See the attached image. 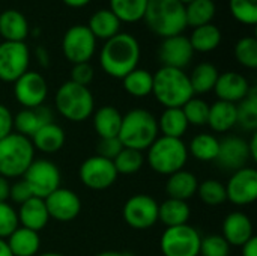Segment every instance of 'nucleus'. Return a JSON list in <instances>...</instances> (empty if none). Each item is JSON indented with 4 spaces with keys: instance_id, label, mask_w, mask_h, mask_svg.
Returning a JSON list of instances; mask_svg holds the SVG:
<instances>
[{
    "instance_id": "obj_47",
    "label": "nucleus",
    "mask_w": 257,
    "mask_h": 256,
    "mask_svg": "<svg viewBox=\"0 0 257 256\" xmlns=\"http://www.w3.org/2000/svg\"><path fill=\"white\" fill-rule=\"evenodd\" d=\"M93 77H95V71H93V66L89 62L72 65V69H71V81L87 88L92 83Z\"/></svg>"
},
{
    "instance_id": "obj_16",
    "label": "nucleus",
    "mask_w": 257,
    "mask_h": 256,
    "mask_svg": "<svg viewBox=\"0 0 257 256\" xmlns=\"http://www.w3.org/2000/svg\"><path fill=\"white\" fill-rule=\"evenodd\" d=\"M194 50L190 44L188 36L184 33L163 38V42L158 48V59L163 66L184 69L193 60Z\"/></svg>"
},
{
    "instance_id": "obj_41",
    "label": "nucleus",
    "mask_w": 257,
    "mask_h": 256,
    "mask_svg": "<svg viewBox=\"0 0 257 256\" xmlns=\"http://www.w3.org/2000/svg\"><path fill=\"white\" fill-rule=\"evenodd\" d=\"M182 112L185 115V119L188 125L194 127H202L208 124V116H209V104L202 100V98H191L187 101L182 107Z\"/></svg>"
},
{
    "instance_id": "obj_25",
    "label": "nucleus",
    "mask_w": 257,
    "mask_h": 256,
    "mask_svg": "<svg viewBox=\"0 0 257 256\" xmlns=\"http://www.w3.org/2000/svg\"><path fill=\"white\" fill-rule=\"evenodd\" d=\"M6 243L14 256H38L41 249L39 232L18 226L8 238Z\"/></svg>"
},
{
    "instance_id": "obj_10",
    "label": "nucleus",
    "mask_w": 257,
    "mask_h": 256,
    "mask_svg": "<svg viewBox=\"0 0 257 256\" xmlns=\"http://www.w3.org/2000/svg\"><path fill=\"white\" fill-rule=\"evenodd\" d=\"M35 198L45 199L60 187L62 175L59 167L50 160H33L21 177Z\"/></svg>"
},
{
    "instance_id": "obj_24",
    "label": "nucleus",
    "mask_w": 257,
    "mask_h": 256,
    "mask_svg": "<svg viewBox=\"0 0 257 256\" xmlns=\"http://www.w3.org/2000/svg\"><path fill=\"white\" fill-rule=\"evenodd\" d=\"M65 140H66L65 130L54 122H50V124L41 127L30 137L33 148L44 154H54V152L60 151L65 145Z\"/></svg>"
},
{
    "instance_id": "obj_15",
    "label": "nucleus",
    "mask_w": 257,
    "mask_h": 256,
    "mask_svg": "<svg viewBox=\"0 0 257 256\" xmlns=\"http://www.w3.org/2000/svg\"><path fill=\"white\" fill-rule=\"evenodd\" d=\"M226 196L235 205H250L257 199V170L245 166L235 170L226 184Z\"/></svg>"
},
{
    "instance_id": "obj_52",
    "label": "nucleus",
    "mask_w": 257,
    "mask_h": 256,
    "mask_svg": "<svg viewBox=\"0 0 257 256\" xmlns=\"http://www.w3.org/2000/svg\"><path fill=\"white\" fill-rule=\"evenodd\" d=\"M9 189H11L9 180L5 178V177H0V202H8V199H9Z\"/></svg>"
},
{
    "instance_id": "obj_40",
    "label": "nucleus",
    "mask_w": 257,
    "mask_h": 256,
    "mask_svg": "<svg viewBox=\"0 0 257 256\" xmlns=\"http://www.w3.org/2000/svg\"><path fill=\"white\" fill-rule=\"evenodd\" d=\"M197 195L203 204L211 205V207L221 205L227 201L226 186L221 184L218 180H205L203 183H199Z\"/></svg>"
},
{
    "instance_id": "obj_46",
    "label": "nucleus",
    "mask_w": 257,
    "mask_h": 256,
    "mask_svg": "<svg viewBox=\"0 0 257 256\" xmlns=\"http://www.w3.org/2000/svg\"><path fill=\"white\" fill-rule=\"evenodd\" d=\"M123 149V145L120 143L119 137H105L99 139L96 143V155L107 158V160H114L117 154Z\"/></svg>"
},
{
    "instance_id": "obj_8",
    "label": "nucleus",
    "mask_w": 257,
    "mask_h": 256,
    "mask_svg": "<svg viewBox=\"0 0 257 256\" xmlns=\"http://www.w3.org/2000/svg\"><path fill=\"white\" fill-rule=\"evenodd\" d=\"M202 235L193 226L181 225L167 228L161 235V252L164 256H199Z\"/></svg>"
},
{
    "instance_id": "obj_1",
    "label": "nucleus",
    "mask_w": 257,
    "mask_h": 256,
    "mask_svg": "<svg viewBox=\"0 0 257 256\" xmlns=\"http://www.w3.org/2000/svg\"><path fill=\"white\" fill-rule=\"evenodd\" d=\"M142 50L136 36L119 32L107 39L101 48L99 63L105 74L114 78H123L133 69L139 68Z\"/></svg>"
},
{
    "instance_id": "obj_17",
    "label": "nucleus",
    "mask_w": 257,
    "mask_h": 256,
    "mask_svg": "<svg viewBox=\"0 0 257 256\" xmlns=\"http://www.w3.org/2000/svg\"><path fill=\"white\" fill-rule=\"evenodd\" d=\"M44 202H45L50 219L60 222V223L72 222L74 219H77V216L81 211L80 198L77 196L75 192L69 189L59 187L51 195H48L44 199Z\"/></svg>"
},
{
    "instance_id": "obj_58",
    "label": "nucleus",
    "mask_w": 257,
    "mask_h": 256,
    "mask_svg": "<svg viewBox=\"0 0 257 256\" xmlns=\"http://www.w3.org/2000/svg\"><path fill=\"white\" fill-rule=\"evenodd\" d=\"M179 2H181V3H184V5H187V3H190L191 0H179Z\"/></svg>"
},
{
    "instance_id": "obj_42",
    "label": "nucleus",
    "mask_w": 257,
    "mask_h": 256,
    "mask_svg": "<svg viewBox=\"0 0 257 256\" xmlns=\"http://www.w3.org/2000/svg\"><path fill=\"white\" fill-rule=\"evenodd\" d=\"M232 17L244 26L257 24V0H229Z\"/></svg>"
},
{
    "instance_id": "obj_56",
    "label": "nucleus",
    "mask_w": 257,
    "mask_h": 256,
    "mask_svg": "<svg viewBox=\"0 0 257 256\" xmlns=\"http://www.w3.org/2000/svg\"><path fill=\"white\" fill-rule=\"evenodd\" d=\"M95 256H133L131 253H126V252H116V250H107V252H101Z\"/></svg>"
},
{
    "instance_id": "obj_34",
    "label": "nucleus",
    "mask_w": 257,
    "mask_h": 256,
    "mask_svg": "<svg viewBox=\"0 0 257 256\" xmlns=\"http://www.w3.org/2000/svg\"><path fill=\"white\" fill-rule=\"evenodd\" d=\"M218 75H220V72H218L217 66L211 62H202L197 66H194L193 72L188 75L194 95L196 94L203 95V94L214 91Z\"/></svg>"
},
{
    "instance_id": "obj_39",
    "label": "nucleus",
    "mask_w": 257,
    "mask_h": 256,
    "mask_svg": "<svg viewBox=\"0 0 257 256\" xmlns=\"http://www.w3.org/2000/svg\"><path fill=\"white\" fill-rule=\"evenodd\" d=\"M143 163H145L143 154L131 148H123L113 160L117 175H134L143 167Z\"/></svg>"
},
{
    "instance_id": "obj_20",
    "label": "nucleus",
    "mask_w": 257,
    "mask_h": 256,
    "mask_svg": "<svg viewBox=\"0 0 257 256\" xmlns=\"http://www.w3.org/2000/svg\"><path fill=\"white\" fill-rule=\"evenodd\" d=\"M221 237L229 243V246L242 247L251 237H254L251 219L241 211H233L227 214L223 222Z\"/></svg>"
},
{
    "instance_id": "obj_30",
    "label": "nucleus",
    "mask_w": 257,
    "mask_h": 256,
    "mask_svg": "<svg viewBox=\"0 0 257 256\" xmlns=\"http://www.w3.org/2000/svg\"><path fill=\"white\" fill-rule=\"evenodd\" d=\"M120 24L122 23L110 9H99L92 14L89 24L86 26L89 27V30L93 33L96 39L107 41L120 32Z\"/></svg>"
},
{
    "instance_id": "obj_31",
    "label": "nucleus",
    "mask_w": 257,
    "mask_h": 256,
    "mask_svg": "<svg viewBox=\"0 0 257 256\" xmlns=\"http://www.w3.org/2000/svg\"><path fill=\"white\" fill-rule=\"evenodd\" d=\"M221 30L214 23L194 27L188 36L194 53H211L221 44Z\"/></svg>"
},
{
    "instance_id": "obj_26",
    "label": "nucleus",
    "mask_w": 257,
    "mask_h": 256,
    "mask_svg": "<svg viewBox=\"0 0 257 256\" xmlns=\"http://www.w3.org/2000/svg\"><path fill=\"white\" fill-rule=\"evenodd\" d=\"M197 187H199L197 177L184 169L169 175V180L166 183V192L169 198L185 201V202L197 193Z\"/></svg>"
},
{
    "instance_id": "obj_5",
    "label": "nucleus",
    "mask_w": 257,
    "mask_h": 256,
    "mask_svg": "<svg viewBox=\"0 0 257 256\" xmlns=\"http://www.w3.org/2000/svg\"><path fill=\"white\" fill-rule=\"evenodd\" d=\"M35 160V148L29 137L11 133L0 140V177L21 178Z\"/></svg>"
},
{
    "instance_id": "obj_45",
    "label": "nucleus",
    "mask_w": 257,
    "mask_h": 256,
    "mask_svg": "<svg viewBox=\"0 0 257 256\" xmlns=\"http://www.w3.org/2000/svg\"><path fill=\"white\" fill-rule=\"evenodd\" d=\"M18 226L17 210L8 202H0V238L6 240Z\"/></svg>"
},
{
    "instance_id": "obj_27",
    "label": "nucleus",
    "mask_w": 257,
    "mask_h": 256,
    "mask_svg": "<svg viewBox=\"0 0 257 256\" xmlns=\"http://www.w3.org/2000/svg\"><path fill=\"white\" fill-rule=\"evenodd\" d=\"M93 128L99 139L117 137L122 125V113L113 106H102L93 113Z\"/></svg>"
},
{
    "instance_id": "obj_35",
    "label": "nucleus",
    "mask_w": 257,
    "mask_h": 256,
    "mask_svg": "<svg viewBox=\"0 0 257 256\" xmlns=\"http://www.w3.org/2000/svg\"><path fill=\"white\" fill-rule=\"evenodd\" d=\"M217 12L214 0H191L185 5V20L187 26L199 27L212 23Z\"/></svg>"
},
{
    "instance_id": "obj_53",
    "label": "nucleus",
    "mask_w": 257,
    "mask_h": 256,
    "mask_svg": "<svg viewBox=\"0 0 257 256\" xmlns=\"http://www.w3.org/2000/svg\"><path fill=\"white\" fill-rule=\"evenodd\" d=\"M248 152H250V158L253 161H257V134L253 133L251 140L248 142Z\"/></svg>"
},
{
    "instance_id": "obj_18",
    "label": "nucleus",
    "mask_w": 257,
    "mask_h": 256,
    "mask_svg": "<svg viewBox=\"0 0 257 256\" xmlns=\"http://www.w3.org/2000/svg\"><path fill=\"white\" fill-rule=\"evenodd\" d=\"M250 158L248 142L238 137L229 136L220 140V149L217 155V163L226 170H239L247 166Z\"/></svg>"
},
{
    "instance_id": "obj_51",
    "label": "nucleus",
    "mask_w": 257,
    "mask_h": 256,
    "mask_svg": "<svg viewBox=\"0 0 257 256\" xmlns=\"http://www.w3.org/2000/svg\"><path fill=\"white\" fill-rule=\"evenodd\" d=\"M242 256H257V238L251 237L242 247Z\"/></svg>"
},
{
    "instance_id": "obj_3",
    "label": "nucleus",
    "mask_w": 257,
    "mask_h": 256,
    "mask_svg": "<svg viewBox=\"0 0 257 256\" xmlns=\"http://www.w3.org/2000/svg\"><path fill=\"white\" fill-rule=\"evenodd\" d=\"M158 121L146 109H131L122 116L119 140L123 148L143 152L158 137Z\"/></svg>"
},
{
    "instance_id": "obj_55",
    "label": "nucleus",
    "mask_w": 257,
    "mask_h": 256,
    "mask_svg": "<svg viewBox=\"0 0 257 256\" xmlns=\"http://www.w3.org/2000/svg\"><path fill=\"white\" fill-rule=\"evenodd\" d=\"M0 256H14L9 246H8V243H6V240H3V238H0Z\"/></svg>"
},
{
    "instance_id": "obj_14",
    "label": "nucleus",
    "mask_w": 257,
    "mask_h": 256,
    "mask_svg": "<svg viewBox=\"0 0 257 256\" xmlns=\"http://www.w3.org/2000/svg\"><path fill=\"white\" fill-rule=\"evenodd\" d=\"M14 95L24 109H35L45 103L48 84L39 72L29 69L14 81Z\"/></svg>"
},
{
    "instance_id": "obj_48",
    "label": "nucleus",
    "mask_w": 257,
    "mask_h": 256,
    "mask_svg": "<svg viewBox=\"0 0 257 256\" xmlns=\"http://www.w3.org/2000/svg\"><path fill=\"white\" fill-rule=\"evenodd\" d=\"M32 192L29 189V186L26 184V181L21 178L18 181H15L14 184H11V189H9V199L14 202V204H24L26 201H29L32 198Z\"/></svg>"
},
{
    "instance_id": "obj_4",
    "label": "nucleus",
    "mask_w": 257,
    "mask_h": 256,
    "mask_svg": "<svg viewBox=\"0 0 257 256\" xmlns=\"http://www.w3.org/2000/svg\"><path fill=\"white\" fill-rule=\"evenodd\" d=\"M143 20L161 38L181 35L187 27L185 5L179 0H148Z\"/></svg>"
},
{
    "instance_id": "obj_19",
    "label": "nucleus",
    "mask_w": 257,
    "mask_h": 256,
    "mask_svg": "<svg viewBox=\"0 0 257 256\" xmlns=\"http://www.w3.org/2000/svg\"><path fill=\"white\" fill-rule=\"evenodd\" d=\"M248 80L235 71H227L218 75L217 83L214 86V92L220 101H227L232 104L241 103L250 91Z\"/></svg>"
},
{
    "instance_id": "obj_54",
    "label": "nucleus",
    "mask_w": 257,
    "mask_h": 256,
    "mask_svg": "<svg viewBox=\"0 0 257 256\" xmlns=\"http://www.w3.org/2000/svg\"><path fill=\"white\" fill-rule=\"evenodd\" d=\"M62 2L69 8H83V6L89 5L92 0H62Z\"/></svg>"
},
{
    "instance_id": "obj_21",
    "label": "nucleus",
    "mask_w": 257,
    "mask_h": 256,
    "mask_svg": "<svg viewBox=\"0 0 257 256\" xmlns=\"http://www.w3.org/2000/svg\"><path fill=\"white\" fill-rule=\"evenodd\" d=\"M53 122V113L47 106H39L35 109H23L14 116V128L15 133L32 137L41 127Z\"/></svg>"
},
{
    "instance_id": "obj_7",
    "label": "nucleus",
    "mask_w": 257,
    "mask_h": 256,
    "mask_svg": "<svg viewBox=\"0 0 257 256\" xmlns=\"http://www.w3.org/2000/svg\"><path fill=\"white\" fill-rule=\"evenodd\" d=\"M188 149L182 139L158 136L148 148V161L154 172L160 175H172L182 170L188 161Z\"/></svg>"
},
{
    "instance_id": "obj_36",
    "label": "nucleus",
    "mask_w": 257,
    "mask_h": 256,
    "mask_svg": "<svg viewBox=\"0 0 257 256\" xmlns=\"http://www.w3.org/2000/svg\"><path fill=\"white\" fill-rule=\"evenodd\" d=\"M122 83H123V89L131 97L145 98L152 94L154 74L143 68H136L122 78Z\"/></svg>"
},
{
    "instance_id": "obj_9",
    "label": "nucleus",
    "mask_w": 257,
    "mask_h": 256,
    "mask_svg": "<svg viewBox=\"0 0 257 256\" xmlns=\"http://www.w3.org/2000/svg\"><path fill=\"white\" fill-rule=\"evenodd\" d=\"M62 51L72 65L89 62L96 51V38L86 24L71 26L62 38Z\"/></svg>"
},
{
    "instance_id": "obj_57",
    "label": "nucleus",
    "mask_w": 257,
    "mask_h": 256,
    "mask_svg": "<svg viewBox=\"0 0 257 256\" xmlns=\"http://www.w3.org/2000/svg\"><path fill=\"white\" fill-rule=\"evenodd\" d=\"M38 256H66V255H62V253H56V252H47V253H41V255Z\"/></svg>"
},
{
    "instance_id": "obj_44",
    "label": "nucleus",
    "mask_w": 257,
    "mask_h": 256,
    "mask_svg": "<svg viewBox=\"0 0 257 256\" xmlns=\"http://www.w3.org/2000/svg\"><path fill=\"white\" fill-rule=\"evenodd\" d=\"M230 246L221 235H208L200 241V252L202 256H229Z\"/></svg>"
},
{
    "instance_id": "obj_37",
    "label": "nucleus",
    "mask_w": 257,
    "mask_h": 256,
    "mask_svg": "<svg viewBox=\"0 0 257 256\" xmlns=\"http://www.w3.org/2000/svg\"><path fill=\"white\" fill-rule=\"evenodd\" d=\"M148 0H110V11L120 23L133 24L143 20Z\"/></svg>"
},
{
    "instance_id": "obj_32",
    "label": "nucleus",
    "mask_w": 257,
    "mask_h": 256,
    "mask_svg": "<svg viewBox=\"0 0 257 256\" xmlns=\"http://www.w3.org/2000/svg\"><path fill=\"white\" fill-rule=\"evenodd\" d=\"M157 121H158V130L163 133V136L173 137V139H182V136L190 127L181 107L166 109L161 113L160 119Z\"/></svg>"
},
{
    "instance_id": "obj_13",
    "label": "nucleus",
    "mask_w": 257,
    "mask_h": 256,
    "mask_svg": "<svg viewBox=\"0 0 257 256\" xmlns=\"http://www.w3.org/2000/svg\"><path fill=\"white\" fill-rule=\"evenodd\" d=\"M80 181L90 190H105L117 180V170L111 160L93 155L86 158L80 166Z\"/></svg>"
},
{
    "instance_id": "obj_2",
    "label": "nucleus",
    "mask_w": 257,
    "mask_h": 256,
    "mask_svg": "<svg viewBox=\"0 0 257 256\" xmlns=\"http://www.w3.org/2000/svg\"><path fill=\"white\" fill-rule=\"evenodd\" d=\"M152 95L166 109H173L182 107L194 97V92L184 69L161 66L154 74Z\"/></svg>"
},
{
    "instance_id": "obj_49",
    "label": "nucleus",
    "mask_w": 257,
    "mask_h": 256,
    "mask_svg": "<svg viewBox=\"0 0 257 256\" xmlns=\"http://www.w3.org/2000/svg\"><path fill=\"white\" fill-rule=\"evenodd\" d=\"M14 133V115L11 110L0 104V140Z\"/></svg>"
},
{
    "instance_id": "obj_33",
    "label": "nucleus",
    "mask_w": 257,
    "mask_h": 256,
    "mask_svg": "<svg viewBox=\"0 0 257 256\" xmlns=\"http://www.w3.org/2000/svg\"><path fill=\"white\" fill-rule=\"evenodd\" d=\"M187 149L188 154H191L199 161H215L220 149V140L209 133H200L191 139Z\"/></svg>"
},
{
    "instance_id": "obj_12",
    "label": "nucleus",
    "mask_w": 257,
    "mask_h": 256,
    "mask_svg": "<svg viewBox=\"0 0 257 256\" xmlns=\"http://www.w3.org/2000/svg\"><path fill=\"white\" fill-rule=\"evenodd\" d=\"M158 205L160 204L149 195H134L123 205V220L133 229H149L158 222Z\"/></svg>"
},
{
    "instance_id": "obj_28",
    "label": "nucleus",
    "mask_w": 257,
    "mask_h": 256,
    "mask_svg": "<svg viewBox=\"0 0 257 256\" xmlns=\"http://www.w3.org/2000/svg\"><path fill=\"white\" fill-rule=\"evenodd\" d=\"M215 133H227L236 125V104L227 101H215L209 106L208 124Z\"/></svg>"
},
{
    "instance_id": "obj_23",
    "label": "nucleus",
    "mask_w": 257,
    "mask_h": 256,
    "mask_svg": "<svg viewBox=\"0 0 257 256\" xmlns=\"http://www.w3.org/2000/svg\"><path fill=\"white\" fill-rule=\"evenodd\" d=\"M30 27L24 14L17 9H6L0 14V36L8 42H24Z\"/></svg>"
},
{
    "instance_id": "obj_29",
    "label": "nucleus",
    "mask_w": 257,
    "mask_h": 256,
    "mask_svg": "<svg viewBox=\"0 0 257 256\" xmlns=\"http://www.w3.org/2000/svg\"><path fill=\"white\" fill-rule=\"evenodd\" d=\"M190 216H191V210L185 201L169 198L161 205H158V222H161L167 228L187 225Z\"/></svg>"
},
{
    "instance_id": "obj_6",
    "label": "nucleus",
    "mask_w": 257,
    "mask_h": 256,
    "mask_svg": "<svg viewBox=\"0 0 257 256\" xmlns=\"http://www.w3.org/2000/svg\"><path fill=\"white\" fill-rule=\"evenodd\" d=\"M56 110L71 122H83L95 112V98L89 88L71 80L60 84L54 97Z\"/></svg>"
},
{
    "instance_id": "obj_11",
    "label": "nucleus",
    "mask_w": 257,
    "mask_h": 256,
    "mask_svg": "<svg viewBox=\"0 0 257 256\" xmlns=\"http://www.w3.org/2000/svg\"><path fill=\"white\" fill-rule=\"evenodd\" d=\"M30 51L26 42H8L0 44V80L14 83L24 72L29 71Z\"/></svg>"
},
{
    "instance_id": "obj_50",
    "label": "nucleus",
    "mask_w": 257,
    "mask_h": 256,
    "mask_svg": "<svg viewBox=\"0 0 257 256\" xmlns=\"http://www.w3.org/2000/svg\"><path fill=\"white\" fill-rule=\"evenodd\" d=\"M35 56H36V60H38V63H39L41 66L47 68V66L50 65V54H48V51H47L45 47H41V45L36 47Z\"/></svg>"
},
{
    "instance_id": "obj_38",
    "label": "nucleus",
    "mask_w": 257,
    "mask_h": 256,
    "mask_svg": "<svg viewBox=\"0 0 257 256\" xmlns=\"http://www.w3.org/2000/svg\"><path fill=\"white\" fill-rule=\"evenodd\" d=\"M236 125L247 131L257 128V88H250L248 95L236 104Z\"/></svg>"
},
{
    "instance_id": "obj_22",
    "label": "nucleus",
    "mask_w": 257,
    "mask_h": 256,
    "mask_svg": "<svg viewBox=\"0 0 257 256\" xmlns=\"http://www.w3.org/2000/svg\"><path fill=\"white\" fill-rule=\"evenodd\" d=\"M17 216H18V222L23 228L32 229L36 232L42 231L50 220L44 199L35 198V196H32L29 201H26L24 204L20 205Z\"/></svg>"
},
{
    "instance_id": "obj_43",
    "label": "nucleus",
    "mask_w": 257,
    "mask_h": 256,
    "mask_svg": "<svg viewBox=\"0 0 257 256\" xmlns=\"http://www.w3.org/2000/svg\"><path fill=\"white\" fill-rule=\"evenodd\" d=\"M236 60L250 69L257 68V39L254 36H244L235 45Z\"/></svg>"
}]
</instances>
